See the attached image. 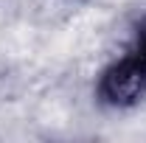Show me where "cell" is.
Instances as JSON below:
<instances>
[{
    "label": "cell",
    "instance_id": "cell-2",
    "mask_svg": "<svg viewBox=\"0 0 146 143\" xmlns=\"http://www.w3.org/2000/svg\"><path fill=\"white\" fill-rule=\"evenodd\" d=\"M132 51L135 54H141L146 59V20L138 25V34H135V45H132Z\"/></svg>",
    "mask_w": 146,
    "mask_h": 143
},
{
    "label": "cell",
    "instance_id": "cell-1",
    "mask_svg": "<svg viewBox=\"0 0 146 143\" xmlns=\"http://www.w3.org/2000/svg\"><path fill=\"white\" fill-rule=\"evenodd\" d=\"M98 95L110 107H132L146 95V59L135 51L112 62L101 73Z\"/></svg>",
    "mask_w": 146,
    "mask_h": 143
}]
</instances>
